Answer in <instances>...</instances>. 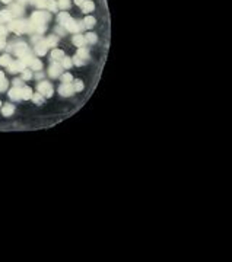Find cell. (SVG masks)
<instances>
[{"label": "cell", "mask_w": 232, "mask_h": 262, "mask_svg": "<svg viewBox=\"0 0 232 262\" xmlns=\"http://www.w3.org/2000/svg\"><path fill=\"white\" fill-rule=\"evenodd\" d=\"M63 66L69 69V67L72 66V61H70V58H64V60H63Z\"/></svg>", "instance_id": "23"}, {"label": "cell", "mask_w": 232, "mask_h": 262, "mask_svg": "<svg viewBox=\"0 0 232 262\" xmlns=\"http://www.w3.org/2000/svg\"><path fill=\"white\" fill-rule=\"evenodd\" d=\"M38 90H40V93H41L42 96H51V95H53V88H51V85L48 82L40 83Z\"/></svg>", "instance_id": "2"}, {"label": "cell", "mask_w": 232, "mask_h": 262, "mask_svg": "<svg viewBox=\"0 0 232 262\" xmlns=\"http://www.w3.org/2000/svg\"><path fill=\"white\" fill-rule=\"evenodd\" d=\"M73 44L76 47H83L85 45V37L83 35H76L73 37Z\"/></svg>", "instance_id": "7"}, {"label": "cell", "mask_w": 232, "mask_h": 262, "mask_svg": "<svg viewBox=\"0 0 232 262\" xmlns=\"http://www.w3.org/2000/svg\"><path fill=\"white\" fill-rule=\"evenodd\" d=\"M75 90H77V92L83 90V83L82 82H76L75 83Z\"/></svg>", "instance_id": "22"}, {"label": "cell", "mask_w": 232, "mask_h": 262, "mask_svg": "<svg viewBox=\"0 0 232 262\" xmlns=\"http://www.w3.org/2000/svg\"><path fill=\"white\" fill-rule=\"evenodd\" d=\"M77 56H79L80 58H86L88 57V51H86L85 48H80L79 50V53H77Z\"/></svg>", "instance_id": "18"}, {"label": "cell", "mask_w": 232, "mask_h": 262, "mask_svg": "<svg viewBox=\"0 0 232 262\" xmlns=\"http://www.w3.org/2000/svg\"><path fill=\"white\" fill-rule=\"evenodd\" d=\"M72 80H73L72 74H64V76H63V82H64V83H70Z\"/></svg>", "instance_id": "20"}, {"label": "cell", "mask_w": 232, "mask_h": 262, "mask_svg": "<svg viewBox=\"0 0 232 262\" xmlns=\"http://www.w3.org/2000/svg\"><path fill=\"white\" fill-rule=\"evenodd\" d=\"M2 2H5V3H9V2H10V0H2Z\"/></svg>", "instance_id": "27"}, {"label": "cell", "mask_w": 232, "mask_h": 262, "mask_svg": "<svg viewBox=\"0 0 232 262\" xmlns=\"http://www.w3.org/2000/svg\"><path fill=\"white\" fill-rule=\"evenodd\" d=\"M31 67H32L34 70H40V69L42 67V64H41V61H40V60L34 58L32 61H31Z\"/></svg>", "instance_id": "12"}, {"label": "cell", "mask_w": 232, "mask_h": 262, "mask_svg": "<svg viewBox=\"0 0 232 262\" xmlns=\"http://www.w3.org/2000/svg\"><path fill=\"white\" fill-rule=\"evenodd\" d=\"M60 73H61V66L57 64V63L51 66V69H50V74L53 76V77H56V76H58Z\"/></svg>", "instance_id": "6"}, {"label": "cell", "mask_w": 232, "mask_h": 262, "mask_svg": "<svg viewBox=\"0 0 232 262\" xmlns=\"http://www.w3.org/2000/svg\"><path fill=\"white\" fill-rule=\"evenodd\" d=\"M0 64H3V66L10 64V57H9V56H3V57H0Z\"/></svg>", "instance_id": "14"}, {"label": "cell", "mask_w": 232, "mask_h": 262, "mask_svg": "<svg viewBox=\"0 0 232 262\" xmlns=\"http://www.w3.org/2000/svg\"><path fill=\"white\" fill-rule=\"evenodd\" d=\"M45 44H47V47H54V45L57 44V38H56L54 35H50V37L45 40Z\"/></svg>", "instance_id": "10"}, {"label": "cell", "mask_w": 232, "mask_h": 262, "mask_svg": "<svg viewBox=\"0 0 232 262\" xmlns=\"http://www.w3.org/2000/svg\"><path fill=\"white\" fill-rule=\"evenodd\" d=\"M12 10H13V13H16V15H19V13H22V8H21L19 5H16V6H13V8H12Z\"/></svg>", "instance_id": "21"}, {"label": "cell", "mask_w": 232, "mask_h": 262, "mask_svg": "<svg viewBox=\"0 0 232 262\" xmlns=\"http://www.w3.org/2000/svg\"><path fill=\"white\" fill-rule=\"evenodd\" d=\"M47 8L50 9V10H56V9H57V5H56L54 0H48V2H47Z\"/></svg>", "instance_id": "15"}, {"label": "cell", "mask_w": 232, "mask_h": 262, "mask_svg": "<svg viewBox=\"0 0 232 262\" xmlns=\"http://www.w3.org/2000/svg\"><path fill=\"white\" fill-rule=\"evenodd\" d=\"M58 6L61 9H66L70 6V2H69V0H60V2H58Z\"/></svg>", "instance_id": "16"}, {"label": "cell", "mask_w": 232, "mask_h": 262, "mask_svg": "<svg viewBox=\"0 0 232 262\" xmlns=\"http://www.w3.org/2000/svg\"><path fill=\"white\" fill-rule=\"evenodd\" d=\"M51 57L54 58V60H61V58H63V51H60V50H54V51L51 53Z\"/></svg>", "instance_id": "11"}, {"label": "cell", "mask_w": 232, "mask_h": 262, "mask_svg": "<svg viewBox=\"0 0 232 262\" xmlns=\"http://www.w3.org/2000/svg\"><path fill=\"white\" fill-rule=\"evenodd\" d=\"M37 53L40 54V56H42V54H45V51H47V44H45V41L44 42H40L38 45H37Z\"/></svg>", "instance_id": "8"}, {"label": "cell", "mask_w": 232, "mask_h": 262, "mask_svg": "<svg viewBox=\"0 0 232 262\" xmlns=\"http://www.w3.org/2000/svg\"><path fill=\"white\" fill-rule=\"evenodd\" d=\"M10 29L15 31L16 34H22L28 29V24L26 22H13V24H10Z\"/></svg>", "instance_id": "3"}, {"label": "cell", "mask_w": 232, "mask_h": 262, "mask_svg": "<svg viewBox=\"0 0 232 262\" xmlns=\"http://www.w3.org/2000/svg\"><path fill=\"white\" fill-rule=\"evenodd\" d=\"M95 18H92V16H89V18H86L85 21H83V26H86V28H92L93 25H95Z\"/></svg>", "instance_id": "9"}, {"label": "cell", "mask_w": 232, "mask_h": 262, "mask_svg": "<svg viewBox=\"0 0 232 262\" xmlns=\"http://www.w3.org/2000/svg\"><path fill=\"white\" fill-rule=\"evenodd\" d=\"M50 19V15L45 13V12H35L31 18V22H32L34 26H40V25H44L45 21Z\"/></svg>", "instance_id": "1"}, {"label": "cell", "mask_w": 232, "mask_h": 262, "mask_svg": "<svg viewBox=\"0 0 232 262\" xmlns=\"http://www.w3.org/2000/svg\"><path fill=\"white\" fill-rule=\"evenodd\" d=\"M85 2H86V0H75V3H76V5H80V6H82V5L85 3Z\"/></svg>", "instance_id": "26"}, {"label": "cell", "mask_w": 232, "mask_h": 262, "mask_svg": "<svg viewBox=\"0 0 232 262\" xmlns=\"http://www.w3.org/2000/svg\"><path fill=\"white\" fill-rule=\"evenodd\" d=\"M3 47H5V38L0 37V48H3Z\"/></svg>", "instance_id": "25"}, {"label": "cell", "mask_w": 232, "mask_h": 262, "mask_svg": "<svg viewBox=\"0 0 232 262\" xmlns=\"http://www.w3.org/2000/svg\"><path fill=\"white\" fill-rule=\"evenodd\" d=\"M12 18V13L9 12V10H3L2 12V19H6V21H9Z\"/></svg>", "instance_id": "17"}, {"label": "cell", "mask_w": 232, "mask_h": 262, "mask_svg": "<svg viewBox=\"0 0 232 262\" xmlns=\"http://www.w3.org/2000/svg\"><path fill=\"white\" fill-rule=\"evenodd\" d=\"M64 26L67 28V31H70V32H76V31L79 29V25L76 24V22L73 21V19H72V18H70V19L67 21L66 24H64Z\"/></svg>", "instance_id": "4"}, {"label": "cell", "mask_w": 232, "mask_h": 262, "mask_svg": "<svg viewBox=\"0 0 232 262\" xmlns=\"http://www.w3.org/2000/svg\"><path fill=\"white\" fill-rule=\"evenodd\" d=\"M95 9V5L92 3V2H85L82 5V12L83 13H89V12H92Z\"/></svg>", "instance_id": "5"}, {"label": "cell", "mask_w": 232, "mask_h": 262, "mask_svg": "<svg viewBox=\"0 0 232 262\" xmlns=\"http://www.w3.org/2000/svg\"><path fill=\"white\" fill-rule=\"evenodd\" d=\"M73 61H75L77 66H82L83 64V60H80V57H79V56H76V57L73 58Z\"/></svg>", "instance_id": "24"}, {"label": "cell", "mask_w": 232, "mask_h": 262, "mask_svg": "<svg viewBox=\"0 0 232 262\" xmlns=\"http://www.w3.org/2000/svg\"><path fill=\"white\" fill-rule=\"evenodd\" d=\"M69 19H70V16H69L67 13H60V15H58V22H60V24L64 25Z\"/></svg>", "instance_id": "13"}, {"label": "cell", "mask_w": 232, "mask_h": 262, "mask_svg": "<svg viewBox=\"0 0 232 262\" xmlns=\"http://www.w3.org/2000/svg\"><path fill=\"white\" fill-rule=\"evenodd\" d=\"M86 40L89 42H95L96 41V35H95V34H88V35H86Z\"/></svg>", "instance_id": "19"}]
</instances>
